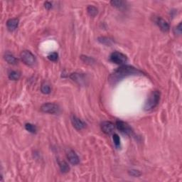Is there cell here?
Masks as SVG:
<instances>
[{
	"label": "cell",
	"mask_w": 182,
	"mask_h": 182,
	"mask_svg": "<svg viewBox=\"0 0 182 182\" xmlns=\"http://www.w3.org/2000/svg\"><path fill=\"white\" fill-rule=\"evenodd\" d=\"M113 142H114L115 145L117 148H119L120 147V139H119V137L118 136L117 134H113Z\"/></svg>",
	"instance_id": "21"
},
{
	"label": "cell",
	"mask_w": 182,
	"mask_h": 182,
	"mask_svg": "<svg viewBox=\"0 0 182 182\" xmlns=\"http://www.w3.org/2000/svg\"><path fill=\"white\" fill-rule=\"evenodd\" d=\"M41 93H44V94H49L51 93V88L48 85L44 83V84H42L41 88Z\"/></svg>",
	"instance_id": "20"
},
{
	"label": "cell",
	"mask_w": 182,
	"mask_h": 182,
	"mask_svg": "<svg viewBox=\"0 0 182 182\" xmlns=\"http://www.w3.org/2000/svg\"><path fill=\"white\" fill-rule=\"evenodd\" d=\"M160 100V93L159 91H155L150 94L146 101L144 109L145 111H150L158 105Z\"/></svg>",
	"instance_id": "2"
},
{
	"label": "cell",
	"mask_w": 182,
	"mask_h": 182,
	"mask_svg": "<svg viewBox=\"0 0 182 182\" xmlns=\"http://www.w3.org/2000/svg\"><path fill=\"white\" fill-rule=\"evenodd\" d=\"M41 110L44 113L56 115L60 112V108L58 105L55 104V103H48L42 105L41 107Z\"/></svg>",
	"instance_id": "3"
},
{
	"label": "cell",
	"mask_w": 182,
	"mask_h": 182,
	"mask_svg": "<svg viewBox=\"0 0 182 182\" xmlns=\"http://www.w3.org/2000/svg\"><path fill=\"white\" fill-rule=\"evenodd\" d=\"M19 26V19H10L6 22V27L9 31H14Z\"/></svg>",
	"instance_id": "11"
},
{
	"label": "cell",
	"mask_w": 182,
	"mask_h": 182,
	"mask_svg": "<svg viewBox=\"0 0 182 182\" xmlns=\"http://www.w3.org/2000/svg\"><path fill=\"white\" fill-rule=\"evenodd\" d=\"M142 73L137 68L130 65H122L119 67L117 70L110 75L108 80L110 83L112 85L117 84L118 82L121 81L124 78L130 75H142Z\"/></svg>",
	"instance_id": "1"
},
{
	"label": "cell",
	"mask_w": 182,
	"mask_h": 182,
	"mask_svg": "<svg viewBox=\"0 0 182 182\" xmlns=\"http://www.w3.org/2000/svg\"><path fill=\"white\" fill-rule=\"evenodd\" d=\"M4 59H5L6 61L8 63H9V64L15 65L18 62V60L16 58V57L13 54L9 53V52L4 54Z\"/></svg>",
	"instance_id": "12"
},
{
	"label": "cell",
	"mask_w": 182,
	"mask_h": 182,
	"mask_svg": "<svg viewBox=\"0 0 182 182\" xmlns=\"http://www.w3.org/2000/svg\"><path fill=\"white\" fill-rule=\"evenodd\" d=\"M129 174L131 175V176H134V177L139 176L141 175V173L139 171H137V170H134V169L129 170Z\"/></svg>",
	"instance_id": "23"
},
{
	"label": "cell",
	"mask_w": 182,
	"mask_h": 182,
	"mask_svg": "<svg viewBox=\"0 0 182 182\" xmlns=\"http://www.w3.org/2000/svg\"><path fill=\"white\" fill-rule=\"evenodd\" d=\"M70 119H71L72 124L77 130H81L86 127V123L83 121H82L80 118L77 117L76 116L72 115Z\"/></svg>",
	"instance_id": "7"
},
{
	"label": "cell",
	"mask_w": 182,
	"mask_h": 182,
	"mask_svg": "<svg viewBox=\"0 0 182 182\" xmlns=\"http://www.w3.org/2000/svg\"><path fill=\"white\" fill-rule=\"evenodd\" d=\"M20 77L21 73L19 72L16 71V70H13L9 74V78L11 80H17L20 78Z\"/></svg>",
	"instance_id": "17"
},
{
	"label": "cell",
	"mask_w": 182,
	"mask_h": 182,
	"mask_svg": "<svg viewBox=\"0 0 182 182\" xmlns=\"http://www.w3.org/2000/svg\"><path fill=\"white\" fill-rule=\"evenodd\" d=\"M87 11H88V14L92 17H95L98 14V9L94 6H88L87 8Z\"/></svg>",
	"instance_id": "16"
},
{
	"label": "cell",
	"mask_w": 182,
	"mask_h": 182,
	"mask_svg": "<svg viewBox=\"0 0 182 182\" xmlns=\"http://www.w3.org/2000/svg\"><path fill=\"white\" fill-rule=\"evenodd\" d=\"M44 6H45L46 9H51L52 8V4L51 2H49V1H46L44 3Z\"/></svg>",
	"instance_id": "26"
},
{
	"label": "cell",
	"mask_w": 182,
	"mask_h": 182,
	"mask_svg": "<svg viewBox=\"0 0 182 182\" xmlns=\"http://www.w3.org/2000/svg\"><path fill=\"white\" fill-rule=\"evenodd\" d=\"M67 158H68L70 163L73 165L78 164L80 162L79 157L73 150H68V152H67Z\"/></svg>",
	"instance_id": "9"
},
{
	"label": "cell",
	"mask_w": 182,
	"mask_h": 182,
	"mask_svg": "<svg viewBox=\"0 0 182 182\" xmlns=\"http://www.w3.org/2000/svg\"><path fill=\"white\" fill-rule=\"evenodd\" d=\"M98 41H99L100 43L104 44V45L110 46L112 44V40H111L110 39H109V38L105 37L98 38Z\"/></svg>",
	"instance_id": "18"
},
{
	"label": "cell",
	"mask_w": 182,
	"mask_h": 182,
	"mask_svg": "<svg viewBox=\"0 0 182 182\" xmlns=\"http://www.w3.org/2000/svg\"><path fill=\"white\" fill-rule=\"evenodd\" d=\"M155 22L157 24V25L160 28V29L163 32H167L169 31L170 26L169 24V23H167V21H165L164 19H163L161 17H157L155 19Z\"/></svg>",
	"instance_id": "10"
},
{
	"label": "cell",
	"mask_w": 182,
	"mask_h": 182,
	"mask_svg": "<svg viewBox=\"0 0 182 182\" xmlns=\"http://www.w3.org/2000/svg\"><path fill=\"white\" fill-rule=\"evenodd\" d=\"M174 33L176 34H178V35H180V34H181V23H180V24H178V25L174 29Z\"/></svg>",
	"instance_id": "25"
},
{
	"label": "cell",
	"mask_w": 182,
	"mask_h": 182,
	"mask_svg": "<svg viewBox=\"0 0 182 182\" xmlns=\"http://www.w3.org/2000/svg\"><path fill=\"white\" fill-rule=\"evenodd\" d=\"M25 129L27 131H29V132H32V133H36L37 131V127L34 124L31 123H27L25 124Z\"/></svg>",
	"instance_id": "19"
},
{
	"label": "cell",
	"mask_w": 182,
	"mask_h": 182,
	"mask_svg": "<svg viewBox=\"0 0 182 182\" xmlns=\"http://www.w3.org/2000/svg\"><path fill=\"white\" fill-rule=\"evenodd\" d=\"M58 166L60 167V169L63 173H67V172L69 171L70 167L68 166V164L63 160H58Z\"/></svg>",
	"instance_id": "13"
},
{
	"label": "cell",
	"mask_w": 182,
	"mask_h": 182,
	"mask_svg": "<svg viewBox=\"0 0 182 182\" xmlns=\"http://www.w3.org/2000/svg\"><path fill=\"white\" fill-rule=\"evenodd\" d=\"M21 59L27 65H33L35 64L37 59L35 56L29 51H24L21 53Z\"/></svg>",
	"instance_id": "4"
},
{
	"label": "cell",
	"mask_w": 182,
	"mask_h": 182,
	"mask_svg": "<svg viewBox=\"0 0 182 182\" xmlns=\"http://www.w3.org/2000/svg\"><path fill=\"white\" fill-rule=\"evenodd\" d=\"M110 60L116 64H124L127 61V57L120 52L115 51L111 54Z\"/></svg>",
	"instance_id": "5"
},
{
	"label": "cell",
	"mask_w": 182,
	"mask_h": 182,
	"mask_svg": "<svg viewBox=\"0 0 182 182\" xmlns=\"http://www.w3.org/2000/svg\"><path fill=\"white\" fill-rule=\"evenodd\" d=\"M70 78H72L73 80L78 82L79 84H82L83 82L84 81V80H85L84 75L80 74V73H73V74L70 75Z\"/></svg>",
	"instance_id": "14"
},
{
	"label": "cell",
	"mask_w": 182,
	"mask_h": 182,
	"mask_svg": "<svg viewBox=\"0 0 182 182\" xmlns=\"http://www.w3.org/2000/svg\"><path fill=\"white\" fill-rule=\"evenodd\" d=\"M111 5L117 9H123L125 7V2L122 0H112L110 1Z\"/></svg>",
	"instance_id": "15"
},
{
	"label": "cell",
	"mask_w": 182,
	"mask_h": 182,
	"mask_svg": "<svg viewBox=\"0 0 182 182\" xmlns=\"http://www.w3.org/2000/svg\"><path fill=\"white\" fill-rule=\"evenodd\" d=\"M58 55L56 52H53V53H50L48 56V58L51 61H56L58 60Z\"/></svg>",
	"instance_id": "22"
},
{
	"label": "cell",
	"mask_w": 182,
	"mask_h": 182,
	"mask_svg": "<svg viewBox=\"0 0 182 182\" xmlns=\"http://www.w3.org/2000/svg\"><path fill=\"white\" fill-rule=\"evenodd\" d=\"M101 129L105 134H112L115 129V125L112 122L110 121H105L101 124Z\"/></svg>",
	"instance_id": "8"
},
{
	"label": "cell",
	"mask_w": 182,
	"mask_h": 182,
	"mask_svg": "<svg viewBox=\"0 0 182 182\" xmlns=\"http://www.w3.org/2000/svg\"><path fill=\"white\" fill-rule=\"evenodd\" d=\"M116 127L118 130L122 134L126 135H131L132 134V129L126 122L121 120H117L116 122Z\"/></svg>",
	"instance_id": "6"
},
{
	"label": "cell",
	"mask_w": 182,
	"mask_h": 182,
	"mask_svg": "<svg viewBox=\"0 0 182 182\" xmlns=\"http://www.w3.org/2000/svg\"><path fill=\"white\" fill-rule=\"evenodd\" d=\"M82 60H83L84 62H86V63H91L93 62H94V60L93 58H91V57L88 56H81Z\"/></svg>",
	"instance_id": "24"
}]
</instances>
